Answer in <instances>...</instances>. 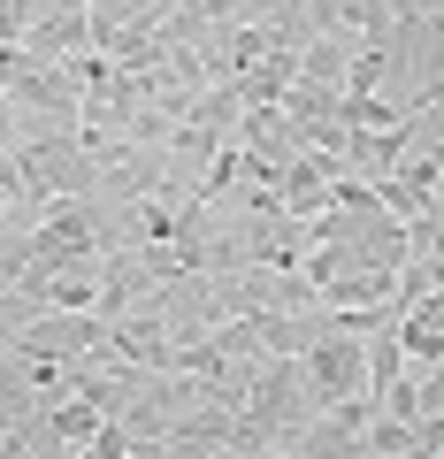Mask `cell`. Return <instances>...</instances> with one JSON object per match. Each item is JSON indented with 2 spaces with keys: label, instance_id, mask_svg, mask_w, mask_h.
Returning a JSON list of instances; mask_svg holds the SVG:
<instances>
[{
  "label": "cell",
  "instance_id": "6da1fadb",
  "mask_svg": "<svg viewBox=\"0 0 444 459\" xmlns=\"http://www.w3.org/2000/svg\"><path fill=\"white\" fill-rule=\"evenodd\" d=\"M299 376H307L314 413L345 406V398H368V337H345V329H322V337L299 352Z\"/></svg>",
  "mask_w": 444,
  "mask_h": 459
},
{
  "label": "cell",
  "instance_id": "7a4b0ae2",
  "mask_svg": "<svg viewBox=\"0 0 444 459\" xmlns=\"http://www.w3.org/2000/svg\"><path fill=\"white\" fill-rule=\"evenodd\" d=\"M16 352L69 360V368H116V352H108V322H100V314H31V322L16 329Z\"/></svg>",
  "mask_w": 444,
  "mask_h": 459
},
{
  "label": "cell",
  "instance_id": "3957f363",
  "mask_svg": "<svg viewBox=\"0 0 444 459\" xmlns=\"http://www.w3.org/2000/svg\"><path fill=\"white\" fill-rule=\"evenodd\" d=\"M391 337H398V352H406V360L437 368V360H444V291H429V299H414V307H398Z\"/></svg>",
  "mask_w": 444,
  "mask_h": 459
},
{
  "label": "cell",
  "instance_id": "277c9868",
  "mask_svg": "<svg viewBox=\"0 0 444 459\" xmlns=\"http://www.w3.org/2000/svg\"><path fill=\"white\" fill-rule=\"evenodd\" d=\"M345 54H353V47H345V39H329V31L307 39V47H299V77H292V84H299V92H314V100H337V84H345Z\"/></svg>",
  "mask_w": 444,
  "mask_h": 459
},
{
  "label": "cell",
  "instance_id": "5b68a950",
  "mask_svg": "<svg viewBox=\"0 0 444 459\" xmlns=\"http://www.w3.org/2000/svg\"><path fill=\"white\" fill-rule=\"evenodd\" d=\"M39 421H47V429H54V437H62V444H69V452H77V444H92V429H100V421H108V413H92V406H84V398H77V391H69V398H54V406H47V413H39Z\"/></svg>",
  "mask_w": 444,
  "mask_h": 459
},
{
  "label": "cell",
  "instance_id": "8992f818",
  "mask_svg": "<svg viewBox=\"0 0 444 459\" xmlns=\"http://www.w3.org/2000/svg\"><path fill=\"white\" fill-rule=\"evenodd\" d=\"M131 444H138V437H131V429H123V421H100L84 452H92V459H123V452H131Z\"/></svg>",
  "mask_w": 444,
  "mask_h": 459
},
{
  "label": "cell",
  "instance_id": "52a82bcc",
  "mask_svg": "<svg viewBox=\"0 0 444 459\" xmlns=\"http://www.w3.org/2000/svg\"><path fill=\"white\" fill-rule=\"evenodd\" d=\"M8 214H16V199H8V184H0V222H8Z\"/></svg>",
  "mask_w": 444,
  "mask_h": 459
},
{
  "label": "cell",
  "instance_id": "ba28073f",
  "mask_svg": "<svg viewBox=\"0 0 444 459\" xmlns=\"http://www.w3.org/2000/svg\"><path fill=\"white\" fill-rule=\"evenodd\" d=\"M437 459H444V452H437Z\"/></svg>",
  "mask_w": 444,
  "mask_h": 459
}]
</instances>
